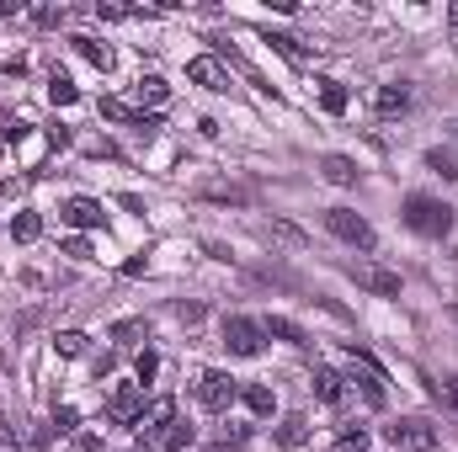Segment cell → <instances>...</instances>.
Instances as JSON below:
<instances>
[{
  "instance_id": "25",
  "label": "cell",
  "mask_w": 458,
  "mask_h": 452,
  "mask_svg": "<svg viewBox=\"0 0 458 452\" xmlns=\"http://www.w3.org/2000/svg\"><path fill=\"white\" fill-rule=\"evenodd\" d=\"M171 421H176V399H155V405H144L139 426H171Z\"/></svg>"
},
{
  "instance_id": "30",
  "label": "cell",
  "mask_w": 458,
  "mask_h": 452,
  "mask_svg": "<svg viewBox=\"0 0 458 452\" xmlns=\"http://www.w3.org/2000/svg\"><path fill=\"white\" fill-rule=\"evenodd\" d=\"M133 372H139V383H149V378L160 372V356H155V351H139V362H133Z\"/></svg>"
},
{
  "instance_id": "24",
  "label": "cell",
  "mask_w": 458,
  "mask_h": 452,
  "mask_svg": "<svg viewBox=\"0 0 458 452\" xmlns=\"http://www.w3.org/2000/svg\"><path fill=\"white\" fill-rule=\"evenodd\" d=\"M160 448H165V452H187V448H192V426H187V421H171V426H165V437H160Z\"/></svg>"
},
{
  "instance_id": "37",
  "label": "cell",
  "mask_w": 458,
  "mask_h": 452,
  "mask_svg": "<svg viewBox=\"0 0 458 452\" xmlns=\"http://www.w3.org/2000/svg\"><path fill=\"white\" fill-rule=\"evenodd\" d=\"M443 405H448V410L458 415V372L448 378V383H443Z\"/></svg>"
},
{
  "instance_id": "8",
  "label": "cell",
  "mask_w": 458,
  "mask_h": 452,
  "mask_svg": "<svg viewBox=\"0 0 458 452\" xmlns=\"http://www.w3.org/2000/svg\"><path fill=\"white\" fill-rule=\"evenodd\" d=\"M107 421L113 426H139L144 421V383H117L107 399Z\"/></svg>"
},
{
  "instance_id": "14",
  "label": "cell",
  "mask_w": 458,
  "mask_h": 452,
  "mask_svg": "<svg viewBox=\"0 0 458 452\" xmlns=\"http://www.w3.org/2000/svg\"><path fill=\"white\" fill-rule=\"evenodd\" d=\"M133 102H139V107H165V102H171V86H165L160 75H144V80L133 86Z\"/></svg>"
},
{
  "instance_id": "9",
  "label": "cell",
  "mask_w": 458,
  "mask_h": 452,
  "mask_svg": "<svg viewBox=\"0 0 458 452\" xmlns=\"http://www.w3.org/2000/svg\"><path fill=\"white\" fill-rule=\"evenodd\" d=\"M187 80H192V86H203V91H229V70L214 59V54L187 59Z\"/></svg>"
},
{
  "instance_id": "34",
  "label": "cell",
  "mask_w": 458,
  "mask_h": 452,
  "mask_svg": "<svg viewBox=\"0 0 458 452\" xmlns=\"http://www.w3.org/2000/svg\"><path fill=\"white\" fill-rule=\"evenodd\" d=\"M32 21H43V27H54V21H64V5H38V11H32Z\"/></svg>"
},
{
  "instance_id": "11",
  "label": "cell",
  "mask_w": 458,
  "mask_h": 452,
  "mask_svg": "<svg viewBox=\"0 0 458 452\" xmlns=\"http://www.w3.org/2000/svg\"><path fill=\"white\" fill-rule=\"evenodd\" d=\"M310 389H315L326 405H342L346 399V378L336 372V367H315V372H310Z\"/></svg>"
},
{
  "instance_id": "16",
  "label": "cell",
  "mask_w": 458,
  "mask_h": 452,
  "mask_svg": "<svg viewBox=\"0 0 458 452\" xmlns=\"http://www.w3.org/2000/svg\"><path fill=\"white\" fill-rule=\"evenodd\" d=\"M75 54H81L86 64H97L102 75H107V70H113V64H117V54H113V48H107V43H97V38H75Z\"/></svg>"
},
{
  "instance_id": "3",
  "label": "cell",
  "mask_w": 458,
  "mask_h": 452,
  "mask_svg": "<svg viewBox=\"0 0 458 452\" xmlns=\"http://www.w3.org/2000/svg\"><path fill=\"white\" fill-rule=\"evenodd\" d=\"M389 448L394 452H437V426L421 415H400L389 426Z\"/></svg>"
},
{
  "instance_id": "27",
  "label": "cell",
  "mask_w": 458,
  "mask_h": 452,
  "mask_svg": "<svg viewBox=\"0 0 458 452\" xmlns=\"http://www.w3.org/2000/svg\"><path fill=\"white\" fill-rule=\"evenodd\" d=\"M267 43H272L277 54H288V59H304V54H310V48H304L299 38H288V32H267Z\"/></svg>"
},
{
  "instance_id": "20",
  "label": "cell",
  "mask_w": 458,
  "mask_h": 452,
  "mask_svg": "<svg viewBox=\"0 0 458 452\" xmlns=\"http://www.w3.org/2000/svg\"><path fill=\"white\" fill-rule=\"evenodd\" d=\"M427 171H437L443 181H458V155L454 149H427Z\"/></svg>"
},
{
  "instance_id": "33",
  "label": "cell",
  "mask_w": 458,
  "mask_h": 452,
  "mask_svg": "<svg viewBox=\"0 0 458 452\" xmlns=\"http://www.w3.org/2000/svg\"><path fill=\"white\" fill-rule=\"evenodd\" d=\"M272 234H277V239H288V245H304V229L283 224V219H272Z\"/></svg>"
},
{
  "instance_id": "23",
  "label": "cell",
  "mask_w": 458,
  "mask_h": 452,
  "mask_svg": "<svg viewBox=\"0 0 458 452\" xmlns=\"http://www.w3.org/2000/svg\"><path fill=\"white\" fill-rule=\"evenodd\" d=\"M86 346H91L86 331H59V336H54V351H59V356H86Z\"/></svg>"
},
{
  "instance_id": "2",
  "label": "cell",
  "mask_w": 458,
  "mask_h": 452,
  "mask_svg": "<svg viewBox=\"0 0 458 452\" xmlns=\"http://www.w3.org/2000/svg\"><path fill=\"white\" fill-rule=\"evenodd\" d=\"M346 362H352V383L362 389V399H368L373 410H384V405H389V394H384V367H378L362 346H346Z\"/></svg>"
},
{
  "instance_id": "40",
  "label": "cell",
  "mask_w": 458,
  "mask_h": 452,
  "mask_svg": "<svg viewBox=\"0 0 458 452\" xmlns=\"http://www.w3.org/2000/svg\"><path fill=\"white\" fill-rule=\"evenodd\" d=\"M11 11H21V5L16 0H0V16H11Z\"/></svg>"
},
{
  "instance_id": "4",
  "label": "cell",
  "mask_w": 458,
  "mask_h": 452,
  "mask_svg": "<svg viewBox=\"0 0 458 452\" xmlns=\"http://www.w3.org/2000/svg\"><path fill=\"white\" fill-rule=\"evenodd\" d=\"M326 229H331L336 239H346V245H357V250H373V245H378L373 224H368L357 208H326Z\"/></svg>"
},
{
  "instance_id": "39",
  "label": "cell",
  "mask_w": 458,
  "mask_h": 452,
  "mask_svg": "<svg viewBox=\"0 0 458 452\" xmlns=\"http://www.w3.org/2000/svg\"><path fill=\"white\" fill-rule=\"evenodd\" d=\"M448 32L458 38V5H448Z\"/></svg>"
},
{
  "instance_id": "26",
  "label": "cell",
  "mask_w": 458,
  "mask_h": 452,
  "mask_svg": "<svg viewBox=\"0 0 458 452\" xmlns=\"http://www.w3.org/2000/svg\"><path fill=\"white\" fill-rule=\"evenodd\" d=\"M245 442H250V431H245V426H225V431L214 437V452H240Z\"/></svg>"
},
{
  "instance_id": "6",
  "label": "cell",
  "mask_w": 458,
  "mask_h": 452,
  "mask_svg": "<svg viewBox=\"0 0 458 452\" xmlns=\"http://www.w3.org/2000/svg\"><path fill=\"white\" fill-rule=\"evenodd\" d=\"M240 399V383L229 378V372H219V367H208L203 378H198V405L203 410H214V415H225L229 405Z\"/></svg>"
},
{
  "instance_id": "32",
  "label": "cell",
  "mask_w": 458,
  "mask_h": 452,
  "mask_svg": "<svg viewBox=\"0 0 458 452\" xmlns=\"http://www.w3.org/2000/svg\"><path fill=\"white\" fill-rule=\"evenodd\" d=\"M70 452H102V437L97 431H75L70 437Z\"/></svg>"
},
{
  "instance_id": "38",
  "label": "cell",
  "mask_w": 458,
  "mask_h": 452,
  "mask_svg": "<svg viewBox=\"0 0 458 452\" xmlns=\"http://www.w3.org/2000/svg\"><path fill=\"white\" fill-rule=\"evenodd\" d=\"M0 452H21V448H16V431H11V426H0Z\"/></svg>"
},
{
  "instance_id": "12",
  "label": "cell",
  "mask_w": 458,
  "mask_h": 452,
  "mask_svg": "<svg viewBox=\"0 0 458 452\" xmlns=\"http://www.w3.org/2000/svg\"><path fill=\"white\" fill-rule=\"evenodd\" d=\"M373 107H378V117H400L411 113V86H378V96H373Z\"/></svg>"
},
{
  "instance_id": "41",
  "label": "cell",
  "mask_w": 458,
  "mask_h": 452,
  "mask_svg": "<svg viewBox=\"0 0 458 452\" xmlns=\"http://www.w3.org/2000/svg\"><path fill=\"white\" fill-rule=\"evenodd\" d=\"M448 138H454V144H458V117H454V122H448Z\"/></svg>"
},
{
  "instance_id": "18",
  "label": "cell",
  "mask_w": 458,
  "mask_h": 452,
  "mask_svg": "<svg viewBox=\"0 0 458 452\" xmlns=\"http://www.w3.org/2000/svg\"><path fill=\"white\" fill-rule=\"evenodd\" d=\"M38 234H43V219H38L32 208H21V213L11 219V239H16V245H32Z\"/></svg>"
},
{
  "instance_id": "1",
  "label": "cell",
  "mask_w": 458,
  "mask_h": 452,
  "mask_svg": "<svg viewBox=\"0 0 458 452\" xmlns=\"http://www.w3.org/2000/svg\"><path fill=\"white\" fill-rule=\"evenodd\" d=\"M400 219L411 234H427V239H443L448 229H454V208L443 203V197H427V192H411L405 203H400Z\"/></svg>"
},
{
  "instance_id": "10",
  "label": "cell",
  "mask_w": 458,
  "mask_h": 452,
  "mask_svg": "<svg viewBox=\"0 0 458 452\" xmlns=\"http://www.w3.org/2000/svg\"><path fill=\"white\" fill-rule=\"evenodd\" d=\"M59 219H64L70 229H102L107 213H102V203H97V197H70V203L59 208Z\"/></svg>"
},
{
  "instance_id": "17",
  "label": "cell",
  "mask_w": 458,
  "mask_h": 452,
  "mask_svg": "<svg viewBox=\"0 0 458 452\" xmlns=\"http://www.w3.org/2000/svg\"><path fill=\"white\" fill-rule=\"evenodd\" d=\"M240 399H245V410H250V415H272V410H277V394H272L267 383H250V389H240Z\"/></svg>"
},
{
  "instance_id": "31",
  "label": "cell",
  "mask_w": 458,
  "mask_h": 452,
  "mask_svg": "<svg viewBox=\"0 0 458 452\" xmlns=\"http://www.w3.org/2000/svg\"><path fill=\"white\" fill-rule=\"evenodd\" d=\"M362 448H368V431H362V426L342 431V442H336V452H362Z\"/></svg>"
},
{
  "instance_id": "28",
  "label": "cell",
  "mask_w": 458,
  "mask_h": 452,
  "mask_svg": "<svg viewBox=\"0 0 458 452\" xmlns=\"http://www.w3.org/2000/svg\"><path fill=\"white\" fill-rule=\"evenodd\" d=\"M139 336H149V325H144V320H117V325H113V340H123V346H133Z\"/></svg>"
},
{
  "instance_id": "35",
  "label": "cell",
  "mask_w": 458,
  "mask_h": 452,
  "mask_svg": "<svg viewBox=\"0 0 458 452\" xmlns=\"http://www.w3.org/2000/svg\"><path fill=\"white\" fill-rule=\"evenodd\" d=\"M64 255H75V261H91V245H86L81 234H70V239H64Z\"/></svg>"
},
{
  "instance_id": "21",
  "label": "cell",
  "mask_w": 458,
  "mask_h": 452,
  "mask_svg": "<svg viewBox=\"0 0 458 452\" xmlns=\"http://www.w3.org/2000/svg\"><path fill=\"white\" fill-rule=\"evenodd\" d=\"M48 102H54V107H75V102H81V91L70 86V75L54 70V80H48Z\"/></svg>"
},
{
  "instance_id": "36",
  "label": "cell",
  "mask_w": 458,
  "mask_h": 452,
  "mask_svg": "<svg viewBox=\"0 0 458 452\" xmlns=\"http://www.w3.org/2000/svg\"><path fill=\"white\" fill-rule=\"evenodd\" d=\"M0 133L16 144V138H27V133H32V122H0Z\"/></svg>"
},
{
  "instance_id": "13",
  "label": "cell",
  "mask_w": 458,
  "mask_h": 452,
  "mask_svg": "<svg viewBox=\"0 0 458 452\" xmlns=\"http://www.w3.org/2000/svg\"><path fill=\"white\" fill-rule=\"evenodd\" d=\"M320 176H326L331 187H357V160H346V155H326V160H320Z\"/></svg>"
},
{
  "instance_id": "15",
  "label": "cell",
  "mask_w": 458,
  "mask_h": 452,
  "mask_svg": "<svg viewBox=\"0 0 458 452\" xmlns=\"http://www.w3.org/2000/svg\"><path fill=\"white\" fill-rule=\"evenodd\" d=\"M272 437H277V448H304L315 431H310V421H304V415H283V426H277Z\"/></svg>"
},
{
  "instance_id": "7",
  "label": "cell",
  "mask_w": 458,
  "mask_h": 452,
  "mask_svg": "<svg viewBox=\"0 0 458 452\" xmlns=\"http://www.w3.org/2000/svg\"><path fill=\"white\" fill-rule=\"evenodd\" d=\"M346 277H352L357 288L378 293V298H394V293H400V272H389V266H378V261H352Z\"/></svg>"
},
{
  "instance_id": "22",
  "label": "cell",
  "mask_w": 458,
  "mask_h": 452,
  "mask_svg": "<svg viewBox=\"0 0 458 452\" xmlns=\"http://www.w3.org/2000/svg\"><path fill=\"white\" fill-rule=\"evenodd\" d=\"M320 107H326L331 117L346 113V86H342V80H320Z\"/></svg>"
},
{
  "instance_id": "5",
  "label": "cell",
  "mask_w": 458,
  "mask_h": 452,
  "mask_svg": "<svg viewBox=\"0 0 458 452\" xmlns=\"http://www.w3.org/2000/svg\"><path fill=\"white\" fill-rule=\"evenodd\" d=\"M225 346H229V356H261V346H267V331H261V320L229 314V320H225Z\"/></svg>"
},
{
  "instance_id": "29",
  "label": "cell",
  "mask_w": 458,
  "mask_h": 452,
  "mask_svg": "<svg viewBox=\"0 0 458 452\" xmlns=\"http://www.w3.org/2000/svg\"><path fill=\"white\" fill-rule=\"evenodd\" d=\"M75 426H81V410H75V405H54V431H64V437H70Z\"/></svg>"
},
{
  "instance_id": "19",
  "label": "cell",
  "mask_w": 458,
  "mask_h": 452,
  "mask_svg": "<svg viewBox=\"0 0 458 452\" xmlns=\"http://www.w3.org/2000/svg\"><path fill=\"white\" fill-rule=\"evenodd\" d=\"M261 331H267V336H277V340H288V346H310V336H304V331H299L293 320H283V314H272V320H267Z\"/></svg>"
}]
</instances>
